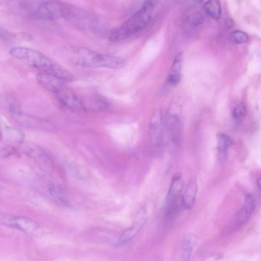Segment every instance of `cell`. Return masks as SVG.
I'll return each mask as SVG.
<instances>
[{
	"label": "cell",
	"instance_id": "1",
	"mask_svg": "<svg viewBox=\"0 0 261 261\" xmlns=\"http://www.w3.org/2000/svg\"><path fill=\"white\" fill-rule=\"evenodd\" d=\"M9 53L15 59L43 71V73L54 75L65 82L71 81L73 79L68 70L37 50L16 46L11 48Z\"/></svg>",
	"mask_w": 261,
	"mask_h": 261
},
{
	"label": "cell",
	"instance_id": "2",
	"mask_svg": "<svg viewBox=\"0 0 261 261\" xmlns=\"http://www.w3.org/2000/svg\"><path fill=\"white\" fill-rule=\"evenodd\" d=\"M156 5L153 1H145L121 26L110 33L109 39L112 42L122 41L145 28L150 21Z\"/></svg>",
	"mask_w": 261,
	"mask_h": 261
},
{
	"label": "cell",
	"instance_id": "3",
	"mask_svg": "<svg viewBox=\"0 0 261 261\" xmlns=\"http://www.w3.org/2000/svg\"><path fill=\"white\" fill-rule=\"evenodd\" d=\"M17 4L28 15L38 19H59L67 13L65 6L58 1H21Z\"/></svg>",
	"mask_w": 261,
	"mask_h": 261
},
{
	"label": "cell",
	"instance_id": "4",
	"mask_svg": "<svg viewBox=\"0 0 261 261\" xmlns=\"http://www.w3.org/2000/svg\"><path fill=\"white\" fill-rule=\"evenodd\" d=\"M63 58L75 65L84 67H102V54L81 46H68L62 51Z\"/></svg>",
	"mask_w": 261,
	"mask_h": 261
},
{
	"label": "cell",
	"instance_id": "5",
	"mask_svg": "<svg viewBox=\"0 0 261 261\" xmlns=\"http://www.w3.org/2000/svg\"><path fill=\"white\" fill-rule=\"evenodd\" d=\"M0 225L35 237L40 236L42 233L41 227L33 220L2 212H0Z\"/></svg>",
	"mask_w": 261,
	"mask_h": 261
},
{
	"label": "cell",
	"instance_id": "6",
	"mask_svg": "<svg viewBox=\"0 0 261 261\" xmlns=\"http://www.w3.org/2000/svg\"><path fill=\"white\" fill-rule=\"evenodd\" d=\"M11 115L14 121L21 126L49 133L58 131V127L46 119L27 114L21 111Z\"/></svg>",
	"mask_w": 261,
	"mask_h": 261
},
{
	"label": "cell",
	"instance_id": "7",
	"mask_svg": "<svg viewBox=\"0 0 261 261\" xmlns=\"http://www.w3.org/2000/svg\"><path fill=\"white\" fill-rule=\"evenodd\" d=\"M148 218L146 206L142 205L139 208L132 225L126 229L120 236L116 245L122 246L131 241L145 224Z\"/></svg>",
	"mask_w": 261,
	"mask_h": 261
},
{
	"label": "cell",
	"instance_id": "8",
	"mask_svg": "<svg viewBox=\"0 0 261 261\" xmlns=\"http://www.w3.org/2000/svg\"><path fill=\"white\" fill-rule=\"evenodd\" d=\"M172 108L167 114L165 126L172 143L179 145L182 138V126L179 111L176 108Z\"/></svg>",
	"mask_w": 261,
	"mask_h": 261
},
{
	"label": "cell",
	"instance_id": "9",
	"mask_svg": "<svg viewBox=\"0 0 261 261\" xmlns=\"http://www.w3.org/2000/svg\"><path fill=\"white\" fill-rule=\"evenodd\" d=\"M57 99L65 108L75 111H82L81 97L79 96L67 87L57 94Z\"/></svg>",
	"mask_w": 261,
	"mask_h": 261
},
{
	"label": "cell",
	"instance_id": "10",
	"mask_svg": "<svg viewBox=\"0 0 261 261\" xmlns=\"http://www.w3.org/2000/svg\"><path fill=\"white\" fill-rule=\"evenodd\" d=\"M36 77L40 85L56 94L67 87L65 81L51 74L39 73Z\"/></svg>",
	"mask_w": 261,
	"mask_h": 261
},
{
	"label": "cell",
	"instance_id": "11",
	"mask_svg": "<svg viewBox=\"0 0 261 261\" xmlns=\"http://www.w3.org/2000/svg\"><path fill=\"white\" fill-rule=\"evenodd\" d=\"M184 182L180 174H175L171 181L166 198V206L173 204L181 198Z\"/></svg>",
	"mask_w": 261,
	"mask_h": 261
},
{
	"label": "cell",
	"instance_id": "12",
	"mask_svg": "<svg viewBox=\"0 0 261 261\" xmlns=\"http://www.w3.org/2000/svg\"><path fill=\"white\" fill-rule=\"evenodd\" d=\"M163 120L160 111H156L150 119L149 123V130L151 143L159 144L163 137Z\"/></svg>",
	"mask_w": 261,
	"mask_h": 261
},
{
	"label": "cell",
	"instance_id": "13",
	"mask_svg": "<svg viewBox=\"0 0 261 261\" xmlns=\"http://www.w3.org/2000/svg\"><path fill=\"white\" fill-rule=\"evenodd\" d=\"M82 111L101 112L109 109L108 103L104 99L95 97H81Z\"/></svg>",
	"mask_w": 261,
	"mask_h": 261
},
{
	"label": "cell",
	"instance_id": "14",
	"mask_svg": "<svg viewBox=\"0 0 261 261\" xmlns=\"http://www.w3.org/2000/svg\"><path fill=\"white\" fill-rule=\"evenodd\" d=\"M256 199L251 193L246 194L244 197L242 207L236 216V220L239 223H243L247 221L256 207Z\"/></svg>",
	"mask_w": 261,
	"mask_h": 261
},
{
	"label": "cell",
	"instance_id": "15",
	"mask_svg": "<svg viewBox=\"0 0 261 261\" xmlns=\"http://www.w3.org/2000/svg\"><path fill=\"white\" fill-rule=\"evenodd\" d=\"M216 138L218 159L220 163H224L226 161L228 149L231 145L232 140L227 135L223 133H219Z\"/></svg>",
	"mask_w": 261,
	"mask_h": 261
},
{
	"label": "cell",
	"instance_id": "16",
	"mask_svg": "<svg viewBox=\"0 0 261 261\" xmlns=\"http://www.w3.org/2000/svg\"><path fill=\"white\" fill-rule=\"evenodd\" d=\"M198 191V185L196 181L192 180L187 186L181 199L184 207L187 210L192 209L194 206Z\"/></svg>",
	"mask_w": 261,
	"mask_h": 261
},
{
	"label": "cell",
	"instance_id": "17",
	"mask_svg": "<svg viewBox=\"0 0 261 261\" xmlns=\"http://www.w3.org/2000/svg\"><path fill=\"white\" fill-rule=\"evenodd\" d=\"M182 59L181 53H179L174 58L167 79L168 84L171 86L176 85L180 81Z\"/></svg>",
	"mask_w": 261,
	"mask_h": 261
},
{
	"label": "cell",
	"instance_id": "18",
	"mask_svg": "<svg viewBox=\"0 0 261 261\" xmlns=\"http://www.w3.org/2000/svg\"><path fill=\"white\" fill-rule=\"evenodd\" d=\"M197 243V238L192 233H188L184 237L181 249L182 261H189Z\"/></svg>",
	"mask_w": 261,
	"mask_h": 261
},
{
	"label": "cell",
	"instance_id": "19",
	"mask_svg": "<svg viewBox=\"0 0 261 261\" xmlns=\"http://www.w3.org/2000/svg\"><path fill=\"white\" fill-rule=\"evenodd\" d=\"M24 137L22 132L19 129L6 125L0 132V140L11 142L21 141Z\"/></svg>",
	"mask_w": 261,
	"mask_h": 261
},
{
	"label": "cell",
	"instance_id": "20",
	"mask_svg": "<svg viewBox=\"0 0 261 261\" xmlns=\"http://www.w3.org/2000/svg\"><path fill=\"white\" fill-rule=\"evenodd\" d=\"M126 60L120 57L103 54L102 67L110 69H120L126 65Z\"/></svg>",
	"mask_w": 261,
	"mask_h": 261
},
{
	"label": "cell",
	"instance_id": "21",
	"mask_svg": "<svg viewBox=\"0 0 261 261\" xmlns=\"http://www.w3.org/2000/svg\"><path fill=\"white\" fill-rule=\"evenodd\" d=\"M50 195L55 199L64 205H69V201L64 190L60 186L52 184L48 187Z\"/></svg>",
	"mask_w": 261,
	"mask_h": 261
},
{
	"label": "cell",
	"instance_id": "22",
	"mask_svg": "<svg viewBox=\"0 0 261 261\" xmlns=\"http://www.w3.org/2000/svg\"><path fill=\"white\" fill-rule=\"evenodd\" d=\"M206 13L212 18L218 19L221 16V7L220 3L217 0L206 1L203 5Z\"/></svg>",
	"mask_w": 261,
	"mask_h": 261
},
{
	"label": "cell",
	"instance_id": "23",
	"mask_svg": "<svg viewBox=\"0 0 261 261\" xmlns=\"http://www.w3.org/2000/svg\"><path fill=\"white\" fill-rule=\"evenodd\" d=\"M31 154L37 160L48 167L52 165L53 162L49 154L43 149L40 148H35L31 151Z\"/></svg>",
	"mask_w": 261,
	"mask_h": 261
},
{
	"label": "cell",
	"instance_id": "24",
	"mask_svg": "<svg viewBox=\"0 0 261 261\" xmlns=\"http://www.w3.org/2000/svg\"><path fill=\"white\" fill-rule=\"evenodd\" d=\"M247 114L246 106L243 103L237 105L232 111V117L236 123H240L245 118Z\"/></svg>",
	"mask_w": 261,
	"mask_h": 261
},
{
	"label": "cell",
	"instance_id": "25",
	"mask_svg": "<svg viewBox=\"0 0 261 261\" xmlns=\"http://www.w3.org/2000/svg\"><path fill=\"white\" fill-rule=\"evenodd\" d=\"M231 41L235 43L242 44L248 42L249 38L248 35L245 32L240 30H236L232 32L230 35Z\"/></svg>",
	"mask_w": 261,
	"mask_h": 261
},
{
	"label": "cell",
	"instance_id": "26",
	"mask_svg": "<svg viewBox=\"0 0 261 261\" xmlns=\"http://www.w3.org/2000/svg\"><path fill=\"white\" fill-rule=\"evenodd\" d=\"M204 18L202 14L199 11H196L189 15L188 21L193 27H197L203 23Z\"/></svg>",
	"mask_w": 261,
	"mask_h": 261
},
{
	"label": "cell",
	"instance_id": "27",
	"mask_svg": "<svg viewBox=\"0 0 261 261\" xmlns=\"http://www.w3.org/2000/svg\"><path fill=\"white\" fill-rule=\"evenodd\" d=\"M15 36L12 33L0 25V38L2 40L9 41L13 40Z\"/></svg>",
	"mask_w": 261,
	"mask_h": 261
},
{
	"label": "cell",
	"instance_id": "28",
	"mask_svg": "<svg viewBox=\"0 0 261 261\" xmlns=\"http://www.w3.org/2000/svg\"><path fill=\"white\" fill-rule=\"evenodd\" d=\"M6 125L5 124L3 119L0 116V132L2 130L5 126Z\"/></svg>",
	"mask_w": 261,
	"mask_h": 261
}]
</instances>
